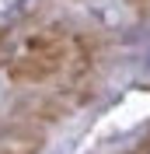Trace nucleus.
Segmentation results:
<instances>
[{
    "instance_id": "4",
    "label": "nucleus",
    "mask_w": 150,
    "mask_h": 154,
    "mask_svg": "<svg viewBox=\"0 0 150 154\" xmlns=\"http://www.w3.org/2000/svg\"><path fill=\"white\" fill-rule=\"evenodd\" d=\"M136 154H150V133L140 140V147H136Z\"/></svg>"
},
{
    "instance_id": "3",
    "label": "nucleus",
    "mask_w": 150,
    "mask_h": 154,
    "mask_svg": "<svg viewBox=\"0 0 150 154\" xmlns=\"http://www.w3.org/2000/svg\"><path fill=\"white\" fill-rule=\"evenodd\" d=\"M0 154H35V147L25 151V144H10V147H0Z\"/></svg>"
},
{
    "instance_id": "2",
    "label": "nucleus",
    "mask_w": 150,
    "mask_h": 154,
    "mask_svg": "<svg viewBox=\"0 0 150 154\" xmlns=\"http://www.w3.org/2000/svg\"><path fill=\"white\" fill-rule=\"evenodd\" d=\"M7 46H10V32L0 28V67H7Z\"/></svg>"
},
{
    "instance_id": "5",
    "label": "nucleus",
    "mask_w": 150,
    "mask_h": 154,
    "mask_svg": "<svg viewBox=\"0 0 150 154\" xmlns=\"http://www.w3.org/2000/svg\"><path fill=\"white\" fill-rule=\"evenodd\" d=\"M129 4H133V7H147L150 0H129Z\"/></svg>"
},
{
    "instance_id": "1",
    "label": "nucleus",
    "mask_w": 150,
    "mask_h": 154,
    "mask_svg": "<svg viewBox=\"0 0 150 154\" xmlns=\"http://www.w3.org/2000/svg\"><path fill=\"white\" fill-rule=\"evenodd\" d=\"M70 53H74V38L66 35L52 46L42 49H21L14 60H7V77L14 84H42V81H52L56 74H63L66 63H70Z\"/></svg>"
}]
</instances>
